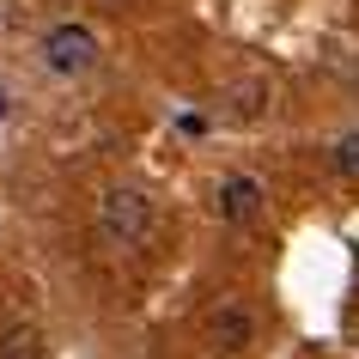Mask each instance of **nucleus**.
Instances as JSON below:
<instances>
[{
  "label": "nucleus",
  "instance_id": "obj_1",
  "mask_svg": "<svg viewBox=\"0 0 359 359\" xmlns=\"http://www.w3.org/2000/svg\"><path fill=\"white\" fill-rule=\"evenodd\" d=\"M97 231H104L116 250H140L152 238V201L140 189H110L97 201Z\"/></svg>",
  "mask_w": 359,
  "mask_h": 359
},
{
  "label": "nucleus",
  "instance_id": "obj_2",
  "mask_svg": "<svg viewBox=\"0 0 359 359\" xmlns=\"http://www.w3.org/2000/svg\"><path fill=\"white\" fill-rule=\"evenodd\" d=\"M43 67L49 74H92L97 67V31L92 25H79V19H67V25H49L43 31Z\"/></svg>",
  "mask_w": 359,
  "mask_h": 359
},
{
  "label": "nucleus",
  "instance_id": "obj_3",
  "mask_svg": "<svg viewBox=\"0 0 359 359\" xmlns=\"http://www.w3.org/2000/svg\"><path fill=\"white\" fill-rule=\"evenodd\" d=\"M208 341H213V353L219 359H238V353H250V341H256V311L250 304H219L208 317Z\"/></svg>",
  "mask_w": 359,
  "mask_h": 359
},
{
  "label": "nucleus",
  "instance_id": "obj_4",
  "mask_svg": "<svg viewBox=\"0 0 359 359\" xmlns=\"http://www.w3.org/2000/svg\"><path fill=\"white\" fill-rule=\"evenodd\" d=\"M219 213H226V226H256L262 219V183L256 177H226L219 183Z\"/></svg>",
  "mask_w": 359,
  "mask_h": 359
},
{
  "label": "nucleus",
  "instance_id": "obj_5",
  "mask_svg": "<svg viewBox=\"0 0 359 359\" xmlns=\"http://www.w3.org/2000/svg\"><path fill=\"white\" fill-rule=\"evenodd\" d=\"M0 359H43V329L37 323H13L0 335Z\"/></svg>",
  "mask_w": 359,
  "mask_h": 359
},
{
  "label": "nucleus",
  "instance_id": "obj_6",
  "mask_svg": "<svg viewBox=\"0 0 359 359\" xmlns=\"http://www.w3.org/2000/svg\"><path fill=\"white\" fill-rule=\"evenodd\" d=\"M262 110H268V86H262V79H244V86H231V116H238V122H256Z\"/></svg>",
  "mask_w": 359,
  "mask_h": 359
},
{
  "label": "nucleus",
  "instance_id": "obj_7",
  "mask_svg": "<svg viewBox=\"0 0 359 359\" xmlns=\"http://www.w3.org/2000/svg\"><path fill=\"white\" fill-rule=\"evenodd\" d=\"M329 170H335V177H347V183H359V128L341 134L335 147H329Z\"/></svg>",
  "mask_w": 359,
  "mask_h": 359
},
{
  "label": "nucleus",
  "instance_id": "obj_8",
  "mask_svg": "<svg viewBox=\"0 0 359 359\" xmlns=\"http://www.w3.org/2000/svg\"><path fill=\"white\" fill-rule=\"evenodd\" d=\"M177 134H208V116H177Z\"/></svg>",
  "mask_w": 359,
  "mask_h": 359
},
{
  "label": "nucleus",
  "instance_id": "obj_9",
  "mask_svg": "<svg viewBox=\"0 0 359 359\" xmlns=\"http://www.w3.org/2000/svg\"><path fill=\"white\" fill-rule=\"evenodd\" d=\"M0 116H6V86H0Z\"/></svg>",
  "mask_w": 359,
  "mask_h": 359
}]
</instances>
